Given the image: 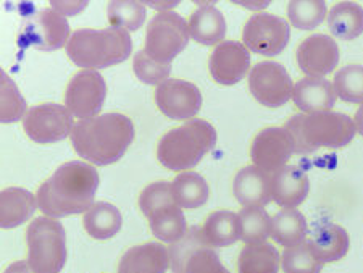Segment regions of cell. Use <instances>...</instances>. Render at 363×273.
<instances>
[{"label":"cell","mask_w":363,"mask_h":273,"mask_svg":"<svg viewBox=\"0 0 363 273\" xmlns=\"http://www.w3.org/2000/svg\"><path fill=\"white\" fill-rule=\"evenodd\" d=\"M291 26L278 15L257 11L245 21L242 30V44L254 54L274 57L289 44Z\"/></svg>","instance_id":"obj_8"},{"label":"cell","mask_w":363,"mask_h":273,"mask_svg":"<svg viewBox=\"0 0 363 273\" xmlns=\"http://www.w3.org/2000/svg\"><path fill=\"white\" fill-rule=\"evenodd\" d=\"M87 7V2H62V0H57V2H50V9H54L57 13L62 16H74L79 11H83Z\"/></svg>","instance_id":"obj_41"},{"label":"cell","mask_w":363,"mask_h":273,"mask_svg":"<svg viewBox=\"0 0 363 273\" xmlns=\"http://www.w3.org/2000/svg\"><path fill=\"white\" fill-rule=\"evenodd\" d=\"M328 28L333 36L352 40L363 33V7L357 2H339L328 11Z\"/></svg>","instance_id":"obj_24"},{"label":"cell","mask_w":363,"mask_h":273,"mask_svg":"<svg viewBox=\"0 0 363 273\" xmlns=\"http://www.w3.org/2000/svg\"><path fill=\"white\" fill-rule=\"evenodd\" d=\"M174 202L183 211H194L202 207L210 197V186L205 178L196 172H183L173 179Z\"/></svg>","instance_id":"obj_26"},{"label":"cell","mask_w":363,"mask_h":273,"mask_svg":"<svg viewBox=\"0 0 363 273\" xmlns=\"http://www.w3.org/2000/svg\"><path fill=\"white\" fill-rule=\"evenodd\" d=\"M288 18L297 30L310 31L328 18V7L323 0H292L288 5Z\"/></svg>","instance_id":"obj_32"},{"label":"cell","mask_w":363,"mask_h":273,"mask_svg":"<svg viewBox=\"0 0 363 273\" xmlns=\"http://www.w3.org/2000/svg\"><path fill=\"white\" fill-rule=\"evenodd\" d=\"M291 133L297 154H312L318 149H341L352 141L357 128L345 113L317 112L292 115L284 125Z\"/></svg>","instance_id":"obj_3"},{"label":"cell","mask_w":363,"mask_h":273,"mask_svg":"<svg viewBox=\"0 0 363 273\" xmlns=\"http://www.w3.org/2000/svg\"><path fill=\"white\" fill-rule=\"evenodd\" d=\"M202 235L210 247H226L239 240L238 213L230 211H216L205 218Z\"/></svg>","instance_id":"obj_27"},{"label":"cell","mask_w":363,"mask_h":273,"mask_svg":"<svg viewBox=\"0 0 363 273\" xmlns=\"http://www.w3.org/2000/svg\"><path fill=\"white\" fill-rule=\"evenodd\" d=\"M99 183L101 178L91 164L79 160L67 162L39 186L38 206L45 217L52 218L86 213L96 204L94 197Z\"/></svg>","instance_id":"obj_1"},{"label":"cell","mask_w":363,"mask_h":273,"mask_svg":"<svg viewBox=\"0 0 363 273\" xmlns=\"http://www.w3.org/2000/svg\"><path fill=\"white\" fill-rule=\"evenodd\" d=\"M108 21L113 28H121L125 31H138L143 28L147 10L144 4L130 2V0H113L107 5Z\"/></svg>","instance_id":"obj_33"},{"label":"cell","mask_w":363,"mask_h":273,"mask_svg":"<svg viewBox=\"0 0 363 273\" xmlns=\"http://www.w3.org/2000/svg\"><path fill=\"white\" fill-rule=\"evenodd\" d=\"M308 226L302 212L297 208H281L272 218V235L274 241L284 247L306 241Z\"/></svg>","instance_id":"obj_28"},{"label":"cell","mask_w":363,"mask_h":273,"mask_svg":"<svg viewBox=\"0 0 363 273\" xmlns=\"http://www.w3.org/2000/svg\"><path fill=\"white\" fill-rule=\"evenodd\" d=\"M238 220L239 240L245 244L265 243L272 235V217L263 207H244Z\"/></svg>","instance_id":"obj_31"},{"label":"cell","mask_w":363,"mask_h":273,"mask_svg":"<svg viewBox=\"0 0 363 273\" xmlns=\"http://www.w3.org/2000/svg\"><path fill=\"white\" fill-rule=\"evenodd\" d=\"M354 123H355V128H357V133H360V135L363 136V104H360L359 110L355 112Z\"/></svg>","instance_id":"obj_44"},{"label":"cell","mask_w":363,"mask_h":273,"mask_svg":"<svg viewBox=\"0 0 363 273\" xmlns=\"http://www.w3.org/2000/svg\"><path fill=\"white\" fill-rule=\"evenodd\" d=\"M69 38V23L54 9H40L36 13L29 15L20 30V43L34 45L40 50L62 49L68 44Z\"/></svg>","instance_id":"obj_11"},{"label":"cell","mask_w":363,"mask_h":273,"mask_svg":"<svg viewBox=\"0 0 363 273\" xmlns=\"http://www.w3.org/2000/svg\"><path fill=\"white\" fill-rule=\"evenodd\" d=\"M208 68L215 83L223 86L238 84L247 77L250 69V52L238 40H223L210 55Z\"/></svg>","instance_id":"obj_16"},{"label":"cell","mask_w":363,"mask_h":273,"mask_svg":"<svg viewBox=\"0 0 363 273\" xmlns=\"http://www.w3.org/2000/svg\"><path fill=\"white\" fill-rule=\"evenodd\" d=\"M76 154L91 165H110L126 154L134 141V123L123 113L108 112L79 120L72 131Z\"/></svg>","instance_id":"obj_2"},{"label":"cell","mask_w":363,"mask_h":273,"mask_svg":"<svg viewBox=\"0 0 363 273\" xmlns=\"http://www.w3.org/2000/svg\"><path fill=\"white\" fill-rule=\"evenodd\" d=\"M83 225L94 240H110L121 230L123 217L118 207L110 202H96L84 213Z\"/></svg>","instance_id":"obj_25"},{"label":"cell","mask_w":363,"mask_h":273,"mask_svg":"<svg viewBox=\"0 0 363 273\" xmlns=\"http://www.w3.org/2000/svg\"><path fill=\"white\" fill-rule=\"evenodd\" d=\"M310 189L306 172L296 165H286L272 173V201L283 208H296L307 199Z\"/></svg>","instance_id":"obj_18"},{"label":"cell","mask_w":363,"mask_h":273,"mask_svg":"<svg viewBox=\"0 0 363 273\" xmlns=\"http://www.w3.org/2000/svg\"><path fill=\"white\" fill-rule=\"evenodd\" d=\"M28 262L36 273H60L67 262V233L57 218L39 217L26 230Z\"/></svg>","instance_id":"obj_6"},{"label":"cell","mask_w":363,"mask_h":273,"mask_svg":"<svg viewBox=\"0 0 363 273\" xmlns=\"http://www.w3.org/2000/svg\"><path fill=\"white\" fill-rule=\"evenodd\" d=\"M186 273H231V272L221 264L218 254H216L212 247H203L201 251H197L194 257L191 259V262L187 264Z\"/></svg>","instance_id":"obj_40"},{"label":"cell","mask_w":363,"mask_h":273,"mask_svg":"<svg viewBox=\"0 0 363 273\" xmlns=\"http://www.w3.org/2000/svg\"><path fill=\"white\" fill-rule=\"evenodd\" d=\"M107 97V83L96 69H79L65 89V107L79 120L92 118L101 112Z\"/></svg>","instance_id":"obj_12"},{"label":"cell","mask_w":363,"mask_h":273,"mask_svg":"<svg viewBox=\"0 0 363 273\" xmlns=\"http://www.w3.org/2000/svg\"><path fill=\"white\" fill-rule=\"evenodd\" d=\"M281 267L284 273H320L323 264L313 252L312 244L302 241L296 246L284 247L281 255Z\"/></svg>","instance_id":"obj_35"},{"label":"cell","mask_w":363,"mask_h":273,"mask_svg":"<svg viewBox=\"0 0 363 273\" xmlns=\"http://www.w3.org/2000/svg\"><path fill=\"white\" fill-rule=\"evenodd\" d=\"M73 115L65 106L54 102L38 104L23 118V130L31 141L38 144H52L72 136L74 128Z\"/></svg>","instance_id":"obj_9"},{"label":"cell","mask_w":363,"mask_h":273,"mask_svg":"<svg viewBox=\"0 0 363 273\" xmlns=\"http://www.w3.org/2000/svg\"><path fill=\"white\" fill-rule=\"evenodd\" d=\"M216 144L213 125L201 118H192L174 126L159 139L157 159L172 172H187L194 168Z\"/></svg>","instance_id":"obj_4"},{"label":"cell","mask_w":363,"mask_h":273,"mask_svg":"<svg viewBox=\"0 0 363 273\" xmlns=\"http://www.w3.org/2000/svg\"><path fill=\"white\" fill-rule=\"evenodd\" d=\"M177 206L173 194V186L167 179H160V182L150 183L149 186L140 191L139 194V208L145 217H150L157 211L163 207Z\"/></svg>","instance_id":"obj_38"},{"label":"cell","mask_w":363,"mask_h":273,"mask_svg":"<svg viewBox=\"0 0 363 273\" xmlns=\"http://www.w3.org/2000/svg\"><path fill=\"white\" fill-rule=\"evenodd\" d=\"M281 257L268 243L245 244L238 257V273H278Z\"/></svg>","instance_id":"obj_29"},{"label":"cell","mask_w":363,"mask_h":273,"mask_svg":"<svg viewBox=\"0 0 363 273\" xmlns=\"http://www.w3.org/2000/svg\"><path fill=\"white\" fill-rule=\"evenodd\" d=\"M233 194L242 207H265L272 201V175L255 165L242 167L234 177Z\"/></svg>","instance_id":"obj_17"},{"label":"cell","mask_w":363,"mask_h":273,"mask_svg":"<svg viewBox=\"0 0 363 273\" xmlns=\"http://www.w3.org/2000/svg\"><path fill=\"white\" fill-rule=\"evenodd\" d=\"M187 21L189 36L202 45L221 44L226 36L225 15L215 7V2H197Z\"/></svg>","instance_id":"obj_20"},{"label":"cell","mask_w":363,"mask_h":273,"mask_svg":"<svg viewBox=\"0 0 363 273\" xmlns=\"http://www.w3.org/2000/svg\"><path fill=\"white\" fill-rule=\"evenodd\" d=\"M336 96L344 102L363 104V65L350 63L335 74L333 81Z\"/></svg>","instance_id":"obj_36"},{"label":"cell","mask_w":363,"mask_h":273,"mask_svg":"<svg viewBox=\"0 0 363 273\" xmlns=\"http://www.w3.org/2000/svg\"><path fill=\"white\" fill-rule=\"evenodd\" d=\"M169 267L168 247L149 241L128 249L121 255L118 273H167Z\"/></svg>","instance_id":"obj_19"},{"label":"cell","mask_w":363,"mask_h":273,"mask_svg":"<svg viewBox=\"0 0 363 273\" xmlns=\"http://www.w3.org/2000/svg\"><path fill=\"white\" fill-rule=\"evenodd\" d=\"M150 231L163 243H178L187 233V223L183 208L178 206L163 207L149 217Z\"/></svg>","instance_id":"obj_30"},{"label":"cell","mask_w":363,"mask_h":273,"mask_svg":"<svg viewBox=\"0 0 363 273\" xmlns=\"http://www.w3.org/2000/svg\"><path fill=\"white\" fill-rule=\"evenodd\" d=\"M308 243L312 244L315 255L323 265L341 260L350 246L347 231L336 223L320 225L313 230L312 240Z\"/></svg>","instance_id":"obj_23"},{"label":"cell","mask_w":363,"mask_h":273,"mask_svg":"<svg viewBox=\"0 0 363 273\" xmlns=\"http://www.w3.org/2000/svg\"><path fill=\"white\" fill-rule=\"evenodd\" d=\"M4 273H36L33 270V267L29 265L28 260H18V262L10 264Z\"/></svg>","instance_id":"obj_42"},{"label":"cell","mask_w":363,"mask_h":273,"mask_svg":"<svg viewBox=\"0 0 363 273\" xmlns=\"http://www.w3.org/2000/svg\"><path fill=\"white\" fill-rule=\"evenodd\" d=\"M238 5H241V7H245V9H250V10H262V9H267L268 5H270V2H236Z\"/></svg>","instance_id":"obj_45"},{"label":"cell","mask_w":363,"mask_h":273,"mask_svg":"<svg viewBox=\"0 0 363 273\" xmlns=\"http://www.w3.org/2000/svg\"><path fill=\"white\" fill-rule=\"evenodd\" d=\"M249 89L262 106L277 108L292 99L294 83L286 67L278 62L265 60L252 67L249 73Z\"/></svg>","instance_id":"obj_10"},{"label":"cell","mask_w":363,"mask_h":273,"mask_svg":"<svg viewBox=\"0 0 363 273\" xmlns=\"http://www.w3.org/2000/svg\"><path fill=\"white\" fill-rule=\"evenodd\" d=\"M154 101L160 112L172 120L189 121L202 108L201 89L179 78H168L157 86Z\"/></svg>","instance_id":"obj_14"},{"label":"cell","mask_w":363,"mask_h":273,"mask_svg":"<svg viewBox=\"0 0 363 273\" xmlns=\"http://www.w3.org/2000/svg\"><path fill=\"white\" fill-rule=\"evenodd\" d=\"M187 21L177 11H159L145 28L144 52L160 63H169L189 43Z\"/></svg>","instance_id":"obj_7"},{"label":"cell","mask_w":363,"mask_h":273,"mask_svg":"<svg viewBox=\"0 0 363 273\" xmlns=\"http://www.w3.org/2000/svg\"><path fill=\"white\" fill-rule=\"evenodd\" d=\"M336 97L333 83L325 78L306 77L297 81L292 91V101L303 113L328 112L336 104Z\"/></svg>","instance_id":"obj_21"},{"label":"cell","mask_w":363,"mask_h":273,"mask_svg":"<svg viewBox=\"0 0 363 273\" xmlns=\"http://www.w3.org/2000/svg\"><path fill=\"white\" fill-rule=\"evenodd\" d=\"M339 60V45L326 34H312L303 39L296 50V62L306 77L325 78L326 74L335 72Z\"/></svg>","instance_id":"obj_15"},{"label":"cell","mask_w":363,"mask_h":273,"mask_svg":"<svg viewBox=\"0 0 363 273\" xmlns=\"http://www.w3.org/2000/svg\"><path fill=\"white\" fill-rule=\"evenodd\" d=\"M152 9H157L159 11H172L177 7L178 2H145Z\"/></svg>","instance_id":"obj_43"},{"label":"cell","mask_w":363,"mask_h":273,"mask_svg":"<svg viewBox=\"0 0 363 273\" xmlns=\"http://www.w3.org/2000/svg\"><path fill=\"white\" fill-rule=\"evenodd\" d=\"M38 197L23 188H5L0 193V225L11 230L33 217L38 208Z\"/></svg>","instance_id":"obj_22"},{"label":"cell","mask_w":363,"mask_h":273,"mask_svg":"<svg viewBox=\"0 0 363 273\" xmlns=\"http://www.w3.org/2000/svg\"><path fill=\"white\" fill-rule=\"evenodd\" d=\"M133 69L139 81H143L145 84L159 86L169 78L172 65L169 63L157 62L145 54L144 50H139L138 54H134Z\"/></svg>","instance_id":"obj_39"},{"label":"cell","mask_w":363,"mask_h":273,"mask_svg":"<svg viewBox=\"0 0 363 273\" xmlns=\"http://www.w3.org/2000/svg\"><path fill=\"white\" fill-rule=\"evenodd\" d=\"M0 120L2 123H13L23 120L26 115V102L18 86L13 83L7 73L0 72Z\"/></svg>","instance_id":"obj_37"},{"label":"cell","mask_w":363,"mask_h":273,"mask_svg":"<svg viewBox=\"0 0 363 273\" xmlns=\"http://www.w3.org/2000/svg\"><path fill=\"white\" fill-rule=\"evenodd\" d=\"M133 52L130 33L121 28L91 30L83 28L72 34L67 44V55L83 69L108 68L125 62Z\"/></svg>","instance_id":"obj_5"},{"label":"cell","mask_w":363,"mask_h":273,"mask_svg":"<svg viewBox=\"0 0 363 273\" xmlns=\"http://www.w3.org/2000/svg\"><path fill=\"white\" fill-rule=\"evenodd\" d=\"M203 247H210L203 240L202 230L197 228H189L187 233L184 235L183 240L178 243H173L169 246V267H172L173 273H186L187 264L191 262V259L194 257L197 251H201Z\"/></svg>","instance_id":"obj_34"},{"label":"cell","mask_w":363,"mask_h":273,"mask_svg":"<svg viewBox=\"0 0 363 273\" xmlns=\"http://www.w3.org/2000/svg\"><path fill=\"white\" fill-rule=\"evenodd\" d=\"M294 152V139L284 126L263 128L250 144V159L254 165L270 175L288 165Z\"/></svg>","instance_id":"obj_13"}]
</instances>
